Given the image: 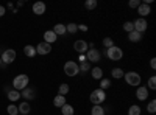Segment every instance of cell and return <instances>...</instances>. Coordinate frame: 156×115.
<instances>
[{
    "instance_id": "obj_1",
    "label": "cell",
    "mask_w": 156,
    "mask_h": 115,
    "mask_svg": "<svg viewBox=\"0 0 156 115\" xmlns=\"http://www.w3.org/2000/svg\"><path fill=\"white\" fill-rule=\"evenodd\" d=\"M28 84H30V78H28V75H25V73L16 75L14 79H12V89L17 92H22L25 87H28Z\"/></svg>"
},
{
    "instance_id": "obj_2",
    "label": "cell",
    "mask_w": 156,
    "mask_h": 115,
    "mask_svg": "<svg viewBox=\"0 0 156 115\" xmlns=\"http://www.w3.org/2000/svg\"><path fill=\"white\" fill-rule=\"evenodd\" d=\"M105 100H106V92L101 90V89H95L89 95V101L92 103V106H101L105 103Z\"/></svg>"
},
{
    "instance_id": "obj_3",
    "label": "cell",
    "mask_w": 156,
    "mask_h": 115,
    "mask_svg": "<svg viewBox=\"0 0 156 115\" xmlns=\"http://www.w3.org/2000/svg\"><path fill=\"white\" fill-rule=\"evenodd\" d=\"M123 79L128 86H131V87H139L140 83H142V76L137 73V72H125L123 73Z\"/></svg>"
},
{
    "instance_id": "obj_4",
    "label": "cell",
    "mask_w": 156,
    "mask_h": 115,
    "mask_svg": "<svg viewBox=\"0 0 156 115\" xmlns=\"http://www.w3.org/2000/svg\"><path fill=\"white\" fill-rule=\"evenodd\" d=\"M105 55H106V58L111 59V61H120V59L123 58V50H122L120 47H117V45H112L111 48L105 50Z\"/></svg>"
},
{
    "instance_id": "obj_5",
    "label": "cell",
    "mask_w": 156,
    "mask_h": 115,
    "mask_svg": "<svg viewBox=\"0 0 156 115\" xmlns=\"http://www.w3.org/2000/svg\"><path fill=\"white\" fill-rule=\"evenodd\" d=\"M64 73H66L67 76H70V78H73V76H76L78 73H80V67H78V62L76 61H67L66 64H64Z\"/></svg>"
},
{
    "instance_id": "obj_6",
    "label": "cell",
    "mask_w": 156,
    "mask_h": 115,
    "mask_svg": "<svg viewBox=\"0 0 156 115\" xmlns=\"http://www.w3.org/2000/svg\"><path fill=\"white\" fill-rule=\"evenodd\" d=\"M16 56H17L16 50H12V48H6V50H3V53L0 55V58H2V64L8 66V64L14 62V61H16Z\"/></svg>"
},
{
    "instance_id": "obj_7",
    "label": "cell",
    "mask_w": 156,
    "mask_h": 115,
    "mask_svg": "<svg viewBox=\"0 0 156 115\" xmlns=\"http://www.w3.org/2000/svg\"><path fill=\"white\" fill-rule=\"evenodd\" d=\"M73 50L78 53V55H86V52L89 50V45L84 39H76L73 42Z\"/></svg>"
},
{
    "instance_id": "obj_8",
    "label": "cell",
    "mask_w": 156,
    "mask_h": 115,
    "mask_svg": "<svg viewBox=\"0 0 156 115\" xmlns=\"http://www.w3.org/2000/svg\"><path fill=\"white\" fill-rule=\"evenodd\" d=\"M133 25H134V31H137V33H140V34H144V33L147 31V28H148L147 19H142V17L136 19V20L133 22Z\"/></svg>"
},
{
    "instance_id": "obj_9",
    "label": "cell",
    "mask_w": 156,
    "mask_h": 115,
    "mask_svg": "<svg viewBox=\"0 0 156 115\" xmlns=\"http://www.w3.org/2000/svg\"><path fill=\"white\" fill-rule=\"evenodd\" d=\"M101 59V53L97 48H89L86 52V61L87 62H98Z\"/></svg>"
},
{
    "instance_id": "obj_10",
    "label": "cell",
    "mask_w": 156,
    "mask_h": 115,
    "mask_svg": "<svg viewBox=\"0 0 156 115\" xmlns=\"http://www.w3.org/2000/svg\"><path fill=\"white\" fill-rule=\"evenodd\" d=\"M148 96H150V90L147 89V86H142V84H140V86L136 89V98H137L139 101H147Z\"/></svg>"
},
{
    "instance_id": "obj_11",
    "label": "cell",
    "mask_w": 156,
    "mask_h": 115,
    "mask_svg": "<svg viewBox=\"0 0 156 115\" xmlns=\"http://www.w3.org/2000/svg\"><path fill=\"white\" fill-rule=\"evenodd\" d=\"M51 52V45L50 44H47V42H39L37 45H36V53L37 55H42V56H45V55H48Z\"/></svg>"
},
{
    "instance_id": "obj_12",
    "label": "cell",
    "mask_w": 156,
    "mask_h": 115,
    "mask_svg": "<svg viewBox=\"0 0 156 115\" xmlns=\"http://www.w3.org/2000/svg\"><path fill=\"white\" fill-rule=\"evenodd\" d=\"M31 9H33V12H34L36 16H42L44 12L47 11V5L44 2H34L33 6H31Z\"/></svg>"
},
{
    "instance_id": "obj_13",
    "label": "cell",
    "mask_w": 156,
    "mask_h": 115,
    "mask_svg": "<svg viewBox=\"0 0 156 115\" xmlns=\"http://www.w3.org/2000/svg\"><path fill=\"white\" fill-rule=\"evenodd\" d=\"M150 12H151L150 5H147V3H142V2H140V5L137 6V14H139V17L145 19V17L150 14Z\"/></svg>"
},
{
    "instance_id": "obj_14",
    "label": "cell",
    "mask_w": 156,
    "mask_h": 115,
    "mask_svg": "<svg viewBox=\"0 0 156 115\" xmlns=\"http://www.w3.org/2000/svg\"><path fill=\"white\" fill-rule=\"evenodd\" d=\"M20 96L23 98V100H34V96H36V90H34V87H25L23 90L20 92Z\"/></svg>"
},
{
    "instance_id": "obj_15",
    "label": "cell",
    "mask_w": 156,
    "mask_h": 115,
    "mask_svg": "<svg viewBox=\"0 0 156 115\" xmlns=\"http://www.w3.org/2000/svg\"><path fill=\"white\" fill-rule=\"evenodd\" d=\"M58 41V36L51 31V30H47L45 33H44V42H47V44H53V42H56Z\"/></svg>"
},
{
    "instance_id": "obj_16",
    "label": "cell",
    "mask_w": 156,
    "mask_h": 115,
    "mask_svg": "<svg viewBox=\"0 0 156 115\" xmlns=\"http://www.w3.org/2000/svg\"><path fill=\"white\" fill-rule=\"evenodd\" d=\"M17 110H19L20 115H28L30 110H31V106H30L28 101H22V103L17 106Z\"/></svg>"
},
{
    "instance_id": "obj_17",
    "label": "cell",
    "mask_w": 156,
    "mask_h": 115,
    "mask_svg": "<svg viewBox=\"0 0 156 115\" xmlns=\"http://www.w3.org/2000/svg\"><path fill=\"white\" fill-rule=\"evenodd\" d=\"M6 96H8V100L11 101V103H16V101L20 100V92L14 90V89H11V90H6Z\"/></svg>"
},
{
    "instance_id": "obj_18",
    "label": "cell",
    "mask_w": 156,
    "mask_h": 115,
    "mask_svg": "<svg viewBox=\"0 0 156 115\" xmlns=\"http://www.w3.org/2000/svg\"><path fill=\"white\" fill-rule=\"evenodd\" d=\"M90 76H92V79H101V78H105L103 76V69L101 67H92L90 69Z\"/></svg>"
},
{
    "instance_id": "obj_19",
    "label": "cell",
    "mask_w": 156,
    "mask_h": 115,
    "mask_svg": "<svg viewBox=\"0 0 156 115\" xmlns=\"http://www.w3.org/2000/svg\"><path fill=\"white\" fill-rule=\"evenodd\" d=\"M51 31H53L58 37H59V36H64V34H66V25H64V23H56Z\"/></svg>"
},
{
    "instance_id": "obj_20",
    "label": "cell",
    "mask_w": 156,
    "mask_h": 115,
    "mask_svg": "<svg viewBox=\"0 0 156 115\" xmlns=\"http://www.w3.org/2000/svg\"><path fill=\"white\" fill-rule=\"evenodd\" d=\"M66 103H67V100H66V96H62V95H56V96L53 98V106H55V107H59V109H61Z\"/></svg>"
},
{
    "instance_id": "obj_21",
    "label": "cell",
    "mask_w": 156,
    "mask_h": 115,
    "mask_svg": "<svg viewBox=\"0 0 156 115\" xmlns=\"http://www.w3.org/2000/svg\"><path fill=\"white\" fill-rule=\"evenodd\" d=\"M23 55L27 56V58H34L37 53H36V48L33 45H25L23 47Z\"/></svg>"
},
{
    "instance_id": "obj_22",
    "label": "cell",
    "mask_w": 156,
    "mask_h": 115,
    "mask_svg": "<svg viewBox=\"0 0 156 115\" xmlns=\"http://www.w3.org/2000/svg\"><path fill=\"white\" fill-rule=\"evenodd\" d=\"M69 92H70V86H69L67 83H61V84H59V87H58V95L66 96Z\"/></svg>"
},
{
    "instance_id": "obj_23",
    "label": "cell",
    "mask_w": 156,
    "mask_h": 115,
    "mask_svg": "<svg viewBox=\"0 0 156 115\" xmlns=\"http://www.w3.org/2000/svg\"><path fill=\"white\" fill-rule=\"evenodd\" d=\"M128 41L129 42H140L142 41V34L137 33V31H131V33H128Z\"/></svg>"
},
{
    "instance_id": "obj_24",
    "label": "cell",
    "mask_w": 156,
    "mask_h": 115,
    "mask_svg": "<svg viewBox=\"0 0 156 115\" xmlns=\"http://www.w3.org/2000/svg\"><path fill=\"white\" fill-rule=\"evenodd\" d=\"M61 113H62V115H75V109H73L72 104L66 103V104L61 107Z\"/></svg>"
},
{
    "instance_id": "obj_25",
    "label": "cell",
    "mask_w": 156,
    "mask_h": 115,
    "mask_svg": "<svg viewBox=\"0 0 156 115\" xmlns=\"http://www.w3.org/2000/svg\"><path fill=\"white\" fill-rule=\"evenodd\" d=\"M123 70L120 69V67H114L112 70H111V76H112V78L114 79H122L123 78Z\"/></svg>"
},
{
    "instance_id": "obj_26",
    "label": "cell",
    "mask_w": 156,
    "mask_h": 115,
    "mask_svg": "<svg viewBox=\"0 0 156 115\" xmlns=\"http://www.w3.org/2000/svg\"><path fill=\"white\" fill-rule=\"evenodd\" d=\"M128 115H140L142 113V109H140V106L139 104H131L128 107V112H126Z\"/></svg>"
},
{
    "instance_id": "obj_27",
    "label": "cell",
    "mask_w": 156,
    "mask_h": 115,
    "mask_svg": "<svg viewBox=\"0 0 156 115\" xmlns=\"http://www.w3.org/2000/svg\"><path fill=\"white\" fill-rule=\"evenodd\" d=\"M90 115H106V109L103 106H92V109H90Z\"/></svg>"
},
{
    "instance_id": "obj_28",
    "label": "cell",
    "mask_w": 156,
    "mask_h": 115,
    "mask_svg": "<svg viewBox=\"0 0 156 115\" xmlns=\"http://www.w3.org/2000/svg\"><path fill=\"white\" fill-rule=\"evenodd\" d=\"M111 87V79L109 78H101L100 79V86H98V89H101V90H108V89Z\"/></svg>"
},
{
    "instance_id": "obj_29",
    "label": "cell",
    "mask_w": 156,
    "mask_h": 115,
    "mask_svg": "<svg viewBox=\"0 0 156 115\" xmlns=\"http://www.w3.org/2000/svg\"><path fill=\"white\" fill-rule=\"evenodd\" d=\"M76 31H78V23H73V22H70V23H67V25H66V33L75 34Z\"/></svg>"
},
{
    "instance_id": "obj_30",
    "label": "cell",
    "mask_w": 156,
    "mask_h": 115,
    "mask_svg": "<svg viewBox=\"0 0 156 115\" xmlns=\"http://www.w3.org/2000/svg\"><path fill=\"white\" fill-rule=\"evenodd\" d=\"M145 86H147L148 90H154V89H156V76H154V75H151V76H150Z\"/></svg>"
},
{
    "instance_id": "obj_31",
    "label": "cell",
    "mask_w": 156,
    "mask_h": 115,
    "mask_svg": "<svg viewBox=\"0 0 156 115\" xmlns=\"http://www.w3.org/2000/svg\"><path fill=\"white\" fill-rule=\"evenodd\" d=\"M147 112L150 115H154V112H156V101L154 100H150L147 103Z\"/></svg>"
},
{
    "instance_id": "obj_32",
    "label": "cell",
    "mask_w": 156,
    "mask_h": 115,
    "mask_svg": "<svg viewBox=\"0 0 156 115\" xmlns=\"http://www.w3.org/2000/svg\"><path fill=\"white\" fill-rule=\"evenodd\" d=\"M78 67H80V72L86 73V72H90V69H92V66H90V62H80L78 64Z\"/></svg>"
},
{
    "instance_id": "obj_33",
    "label": "cell",
    "mask_w": 156,
    "mask_h": 115,
    "mask_svg": "<svg viewBox=\"0 0 156 115\" xmlns=\"http://www.w3.org/2000/svg\"><path fill=\"white\" fill-rule=\"evenodd\" d=\"M84 8L89 9V11H92L97 8V0H86L84 2Z\"/></svg>"
},
{
    "instance_id": "obj_34",
    "label": "cell",
    "mask_w": 156,
    "mask_h": 115,
    "mask_svg": "<svg viewBox=\"0 0 156 115\" xmlns=\"http://www.w3.org/2000/svg\"><path fill=\"white\" fill-rule=\"evenodd\" d=\"M101 44H103V47H105V50H108L114 45V41H112V37H105V39L101 41Z\"/></svg>"
},
{
    "instance_id": "obj_35",
    "label": "cell",
    "mask_w": 156,
    "mask_h": 115,
    "mask_svg": "<svg viewBox=\"0 0 156 115\" xmlns=\"http://www.w3.org/2000/svg\"><path fill=\"white\" fill-rule=\"evenodd\" d=\"M6 112H8V115H19V110H17V106L16 104H9L6 107Z\"/></svg>"
},
{
    "instance_id": "obj_36",
    "label": "cell",
    "mask_w": 156,
    "mask_h": 115,
    "mask_svg": "<svg viewBox=\"0 0 156 115\" xmlns=\"http://www.w3.org/2000/svg\"><path fill=\"white\" fill-rule=\"evenodd\" d=\"M123 30H125L126 33L134 31V25H133V22H131V20H126V22L123 23Z\"/></svg>"
},
{
    "instance_id": "obj_37",
    "label": "cell",
    "mask_w": 156,
    "mask_h": 115,
    "mask_svg": "<svg viewBox=\"0 0 156 115\" xmlns=\"http://www.w3.org/2000/svg\"><path fill=\"white\" fill-rule=\"evenodd\" d=\"M139 5H140V0H129V2H128V6L133 8V9H137Z\"/></svg>"
},
{
    "instance_id": "obj_38",
    "label": "cell",
    "mask_w": 156,
    "mask_h": 115,
    "mask_svg": "<svg viewBox=\"0 0 156 115\" xmlns=\"http://www.w3.org/2000/svg\"><path fill=\"white\" fill-rule=\"evenodd\" d=\"M89 28H87V25H84V23H80L78 25V31H83V33H86Z\"/></svg>"
},
{
    "instance_id": "obj_39",
    "label": "cell",
    "mask_w": 156,
    "mask_h": 115,
    "mask_svg": "<svg viewBox=\"0 0 156 115\" xmlns=\"http://www.w3.org/2000/svg\"><path fill=\"white\" fill-rule=\"evenodd\" d=\"M150 67H151L153 70L156 69V58H151V59H150Z\"/></svg>"
},
{
    "instance_id": "obj_40",
    "label": "cell",
    "mask_w": 156,
    "mask_h": 115,
    "mask_svg": "<svg viewBox=\"0 0 156 115\" xmlns=\"http://www.w3.org/2000/svg\"><path fill=\"white\" fill-rule=\"evenodd\" d=\"M5 12H6V8H5L3 5H0V17H3Z\"/></svg>"
},
{
    "instance_id": "obj_41",
    "label": "cell",
    "mask_w": 156,
    "mask_h": 115,
    "mask_svg": "<svg viewBox=\"0 0 156 115\" xmlns=\"http://www.w3.org/2000/svg\"><path fill=\"white\" fill-rule=\"evenodd\" d=\"M80 62H86V55H80L78 56V64Z\"/></svg>"
},
{
    "instance_id": "obj_42",
    "label": "cell",
    "mask_w": 156,
    "mask_h": 115,
    "mask_svg": "<svg viewBox=\"0 0 156 115\" xmlns=\"http://www.w3.org/2000/svg\"><path fill=\"white\" fill-rule=\"evenodd\" d=\"M5 8H9V9H12V11L16 9V8H14V5H12V3H8V6H5Z\"/></svg>"
},
{
    "instance_id": "obj_43",
    "label": "cell",
    "mask_w": 156,
    "mask_h": 115,
    "mask_svg": "<svg viewBox=\"0 0 156 115\" xmlns=\"http://www.w3.org/2000/svg\"><path fill=\"white\" fill-rule=\"evenodd\" d=\"M23 5H25V3L20 0V2H17V5H16V6H17V8H20V6H23Z\"/></svg>"
},
{
    "instance_id": "obj_44",
    "label": "cell",
    "mask_w": 156,
    "mask_h": 115,
    "mask_svg": "<svg viewBox=\"0 0 156 115\" xmlns=\"http://www.w3.org/2000/svg\"><path fill=\"white\" fill-rule=\"evenodd\" d=\"M0 66H2V58H0Z\"/></svg>"
},
{
    "instance_id": "obj_45",
    "label": "cell",
    "mask_w": 156,
    "mask_h": 115,
    "mask_svg": "<svg viewBox=\"0 0 156 115\" xmlns=\"http://www.w3.org/2000/svg\"><path fill=\"white\" fill-rule=\"evenodd\" d=\"M19 115H20V113H19Z\"/></svg>"
}]
</instances>
